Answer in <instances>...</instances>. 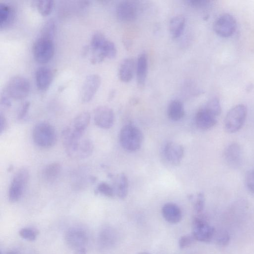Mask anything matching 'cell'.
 I'll return each instance as SVG.
<instances>
[{"label":"cell","instance_id":"6da1fadb","mask_svg":"<svg viewBox=\"0 0 254 254\" xmlns=\"http://www.w3.org/2000/svg\"><path fill=\"white\" fill-rule=\"evenodd\" d=\"M83 135L75 132L70 126L63 130L62 135L63 144L67 154L70 157L83 159L92 154L94 144Z\"/></svg>","mask_w":254,"mask_h":254},{"label":"cell","instance_id":"7a4b0ae2","mask_svg":"<svg viewBox=\"0 0 254 254\" xmlns=\"http://www.w3.org/2000/svg\"><path fill=\"white\" fill-rule=\"evenodd\" d=\"M32 136L35 144L43 148L53 147L57 140L55 128L46 122H41L36 124L33 129Z\"/></svg>","mask_w":254,"mask_h":254},{"label":"cell","instance_id":"3957f363","mask_svg":"<svg viewBox=\"0 0 254 254\" xmlns=\"http://www.w3.org/2000/svg\"><path fill=\"white\" fill-rule=\"evenodd\" d=\"M120 142L122 147L130 151L139 149L143 142V134L137 127L128 125L122 128L120 133Z\"/></svg>","mask_w":254,"mask_h":254},{"label":"cell","instance_id":"277c9868","mask_svg":"<svg viewBox=\"0 0 254 254\" xmlns=\"http://www.w3.org/2000/svg\"><path fill=\"white\" fill-rule=\"evenodd\" d=\"M29 179L30 174L27 168H21L17 172L12 180L9 189L8 198L10 202L16 203L21 199Z\"/></svg>","mask_w":254,"mask_h":254},{"label":"cell","instance_id":"5b68a950","mask_svg":"<svg viewBox=\"0 0 254 254\" xmlns=\"http://www.w3.org/2000/svg\"><path fill=\"white\" fill-rule=\"evenodd\" d=\"M247 114V108L244 105H237L232 108L228 112L224 120L226 131L229 133L239 131L245 123Z\"/></svg>","mask_w":254,"mask_h":254},{"label":"cell","instance_id":"8992f818","mask_svg":"<svg viewBox=\"0 0 254 254\" xmlns=\"http://www.w3.org/2000/svg\"><path fill=\"white\" fill-rule=\"evenodd\" d=\"M33 55L38 63L48 62L53 57L55 52V45L52 39L40 36L34 42L33 46Z\"/></svg>","mask_w":254,"mask_h":254},{"label":"cell","instance_id":"52a82bcc","mask_svg":"<svg viewBox=\"0 0 254 254\" xmlns=\"http://www.w3.org/2000/svg\"><path fill=\"white\" fill-rule=\"evenodd\" d=\"M5 88L12 99L20 100L26 98L29 95L31 84L26 77L15 75L10 79Z\"/></svg>","mask_w":254,"mask_h":254},{"label":"cell","instance_id":"ba28073f","mask_svg":"<svg viewBox=\"0 0 254 254\" xmlns=\"http://www.w3.org/2000/svg\"><path fill=\"white\" fill-rule=\"evenodd\" d=\"M236 29L237 22L235 18L227 13L220 15L214 24L215 32L222 38H228L233 36Z\"/></svg>","mask_w":254,"mask_h":254},{"label":"cell","instance_id":"9c48e42d","mask_svg":"<svg viewBox=\"0 0 254 254\" xmlns=\"http://www.w3.org/2000/svg\"><path fill=\"white\" fill-rule=\"evenodd\" d=\"M215 228L207 222L201 216L195 218L193 221L192 236L195 239L202 242H210L215 234Z\"/></svg>","mask_w":254,"mask_h":254},{"label":"cell","instance_id":"30bf717a","mask_svg":"<svg viewBox=\"0 0 254 254\" xmlns=\"http://www.w3.org/2000/svg\"><path fill=\"white\" fill-rule=\"evenodd\" d=\"M102 83L101 76L97 73L88 75L84 79L80 90V99L83 103L91 102L99 90Z\"/></svg>","mask_w":254,"mask_h":254},{"label":"cell","instance_id":"8fae6325","mask_svg":"<svg viewBox=\"0 0 254 254\" xmlns=\"http://www.w3.org/2000/svg\"><path fill=\"white\" fill-rule=\"evenodd\" d=\"M95 124L100 128L109 129L114 124L115 115L113 110L109 107L101 106L95 109L94 112Z\"/></svg>","mask_w":254,"mask_h":254},{"label":"cell","instance_id":"7c38bea8","mask_svg":"<svg viewBox=\"0 0 254 254\" xmlns=\"http://www.w3.org/2000/svg\"><path fill=\"white\" fill-rule=\"evenodd\" d=\"M138 14V8L135 3L130 1L121 2L116 8L118 19L124 23H130L135 20Z\"/></svg>","mask_w":254,"mask_h":254},{"label":"cell","instance_id":"4fadbf2b","mask_svg":"<svg viewBox=\"0 0 254 254\" xmlns=\"http://www.w3.org/2000/svg\"><path fill=\"white\" fill-rule=\"evenodd\" d=\"M65 240L70 248L76 250L86 245L88 237L86 232L83 230L78 228H71L66 233Z\"/></svg>","mask_w":254,"mask_h":254},{"label":"cell","instance_id":"5bb4252c","mask_svg":"<svg viewBox=\"0 0 254 254\" xmlns=\"http://www.w3.org/2000/svg\"><path fill=\"white\" fill-rule=\"evenodd\" d=\"M166 159L172 164L178 165L181 164L184 154L183 147L178 143H167L164 149Z\"/></svg>","mask_w":254,"mask_h":254},{"label":"cell","instance_id":"9a60e30c","mask_svg":"<svg viewBox=\"0 0 254 254\" xmlns=\"http://www.w3.org/2000/svg\"><path fill=\"white\" fill-rule=\"evenodd\" d=\"M54 77L52 70L47 66H40L36 72V86L40 91H46L50 87Z\"/></svg>","mask_w":254,"mask_h":254},{"label":"cell","instance_id":"2e32d148","mask_svg":"<svg viewBox=\"0 0 254 254\" xmlns=\"http://www.w3.org/2000/svg\"><path fill=\"white\" fill-rule=\"evenodd\" d=\"M224 158L227 163L233 167H239L242 160V151L240 145L236 143L229 145L224 151Z\"/></svg>","mask_w":254,"mask_h":254},{"label":"cell","instance_id":"e0dca14e","mask_svg":"<svg viewBox=\"0 0 254 254\" xmlns=\"http://www.w3.org/2000/svg\"><path fill=\"white\" fill-rule=\"evenodd\" d=\"M195 122L199 129L206 130L213 128L217 123V119L216 116L203 108L196 113Z\"/></svg>","mask_w":254,"mask_h":254},{"label":"cell","instance_id":"ac0fdd59","mask_svg":"<svg viewBox=\"0 0 254 254\" xmlns=\"http://www.w3.org/2000/svg\"><path fill=\"white\" fill-rule=\"evenodd\" d=\"M162 214L164 218L169 223L172 224L179 223L182 218L180 208L172 203H167L163 206Z\"/></svg>","mask_w":254,"mask_h":254},{"label":"cell","instance_id":"d6986e66","mask_svg":"<svg viewBox=\"0 0 254 254\" xmlns=\"http://www.w3.org/2000/svg\"><path fill=\"white\" fill-rule=\"evenodd\" d=\"M148 60L146 54L142 53L138 57L137 66L136 73L138 86L140 88L144 87L147 74Z\"/></svg>","mask_w":254,"mask_h":254},{"label":"cell","instance_id":"ffe728a7","mask_svg":"<svg viewBox=\"0 0 254 254\" xmlns=\"http://www.w3.org/2000/svg\"><path fill=\"white\" fill-rule=\"evenodd\" d=\"M135 67V62L132 58H126L121 62L119 68L118 75L122 82H128L132 80Z\"/></svg>","mask_w":254,"mask_h":254},{"label":"cell","instance_id":"44dd1931","mask_svg":"<svg viewBox=\"0 0 254 254\" xmlns=\"http://www.w3.org/2000/svg\"><path fill=\"white\" fill-rule=\"evenodd\" d=\"M91 119L89 112H81L75 116L70 127L75 132L84 134L90 123Z\"/></svg>","mask_w":254,"mask_h":254},{"label":"cell","instance_id":"7402d4cb","mask_svg":"<svg viewBox=\"0 0 254 254\" xmlns=\"http://www.w3.org/2000/svg\"><path fill=\"white\" fill-rule=\"evenodd\" d=\"M15 16V10L8 4H0V28H7L13 23Z\"/></svg>","mask_w":254,"mask_h":254},{"label":"cell","instance_id":"603a6c76","mask_svg":"<svg viewBox=\"0 0 254 254\" xmlns=\"http://www.w3.org/2000/svg\"><path fill=\"white\" fill-rule=\"evenodd\" d=\"M168 116L175 121L181 120L185 115L183 104L179 100H175L169 104L167 109Z\"/></svg>","mask_w":254,"mask_h":254},{"label":"cell","instance_id":"cb8c5ba5","mask_svg":"<svg viewBox=\"0 0 254 254\" xmlns=\"http://www.w3.org/2000/svg\"><path fill=\"white\" fill-rule=\"evenodd\" d=\"M185 24V18L181 15L176 16L171 19L169 23V31L174 38H178L182 35Z\"/></svg>","mask_w":254,"mask_h":254},{"label":"cell","instance_id":"d4e9b609","mask_svg":"<svg viewBox=\"0 0 254 254\" xmlns=\"http://www.w3.org/2000/svg\"><path fill=\"white\" fill-rule=\"evenodd\" d=\"M62 171V166L59 162H53L47 165L43 169L42 177L48 182L55 181Z\"/></svg>","mask_w":254,"mask_h":254},{"label":"cell","instance_id":"484cf974","mask_svg":"<svg viewBox=\"0 0 254 254\" xmlns=\"http://www.w3.org/2000/svg\"><path fill=\"white\" fill-rule=\"evenodd\" d=\"M129 183L127 177L121 174L117 179L116 182V194L121 199L126 198L128 193Z\"/></svg>","mask_w":254,"mask_h":254},{"label":"cell","instance_id":"4316f807","mask_svg":"<svg viewBox=\"0 0 254 254\" xmlns=\"http://www.w3.org/2000/svg\"><path fill=\"white\" fill-rule=\"evenodd\" d=\"M108 40L102 33L96 32L92 37L90 47L92 50H100L104 52V47Z\"/></svg>","mask_w":254,"mask_h":254},{"label":"cell","instance_id":"83f0119b","mask_svg":"<svg viewBox=\"0 0 254 254\" xmlns=\"http://www.w3.org/2000/svg\"><path fill=\"white\" fill-rule=\"evenodd\" d=\"M38 12L43 16L49 15L52 11L54 2L51 0H39L36 4Z\"/></svg>","mask_w":254,"mask_h":254},{"label":"cell","instance_id":"f1b7e54d","mask_svg":"<svg viewBox=\"0 0 254 254\" xmlns=\"http://www.w3.org/2000/svg\"><path fill=\"white\" fill-rule=\"evenodd\" d=\"M204 108L216 117L221 112V107L220 102L218 98H215L210 100Z\"/></svg>","mask_w":254,"mask_h":254},{"label":"cell","instance_id":"f546056e","mask_svg":"<svg viewBox=\"0 0 254 254\" xmlns=\"http://www.w3.org/2000/svg\"><path fill=\"white\" fill-rule=\"evenodd\" d=\"M55 29L56 25L54 21L52 19L49 20L44 24L41 30L40 36L53 39L55 35Z\"/></svg>","mask_w":254,"mask_h":254},{"label":"cell","instance_id":"4dcf8cb0","mask_svg":"<svg viewBox=\"0 0 254 254\" xmlns=\"http://www.w3.org/2000/svg\"><path fill=\"white\" fill-rule=\"evenodd\" d=\"M214 237L217 243L222 247L226 246L229 243L230 236L225 230L220 229L215 232Z\"/></svg>","mask_w":254,"mask_h":254},{"label":"cell","instance_id":"1f68e13d","mask_svg":"<svg viewBox=\"0 0 254 254\" xmlns=\"http://www.w3.org/2000/svg\"><path fill=\"white\" fill-rule=\"evenodd\" d=\"M19 235L21 237L27 240L33 241L36 239L38 235V232L34 228H24L20 230Z\"/></svg>","mask_w":254,"mask_h":254},{"label":"cell","instance_id":"d6a6232c","mask_svg":"<svg viewBox=\"0 0 254 254\" xmlns=\"http://www.w3.org/2000/svg\"><path fill=\"white\" fill-rule=\"evenodd\" d=\"M104 52L106 58L109 59L114 58L117 54V49L114 43L108 40L104 47Z\"/></svg>","mask_w":254,"mask_h":254},{"label":"cell","instance_id":"836d02e7","mask_svg":"<svg viewBox=\"0 0 254 254\" xmlns=\"http://www.w3.org/2000/svg\"><path fill=\"white\" fill-rule=\"evenodd\" d=\"M97 191L108 197H113L115 194L113 188L106 182L100 183L97 187Z\"/></svg>","mask_w":254,"mask_h":254},{"label":"cell","instance_id":"e575fe53","mask_svg":"<svg viewBox=\"0 0 254 254\" xmlns=\"http://www.w3.org/2000/svg\"><path fill=\"white\" fill-rule=\"evenodd\" d=\"M205 198L204 195L200 193L198 194L194 204V208L198 214L201 213L204 209Z\"/></svg>","mask_w":254,"mask_h":254},{"label":"cell","instance_id":"d590c367","mask_svg":"<svg viewBox=\"0 0 254 254\" xmlns=\"http://www.w3.org/2000/svg\"><path fill=\"white\" fill-rule=\"evenodd\" d=\"M245 183L248 189L254 193V169L247 173L245 178Z\"/></svg>","mask_w":254,"mask_h":254},{"label":"cell","instance_id":"8d00e7d4","mask_svg":"<svg viewBox=\"0 0 254 254\" xmlns=\"http://www.w3.org/2000/svg\"><path fill=\"white\" fill-rule=\"evenodd\" d=\"M195 240L192 235H185L182 236L179 241V246L181 249H183L190 246Z\"/></svg>","mask_w":254,"mask_h":254},{"label":"cell","instance_id":"74e56055","mask_svg":"<svg viewBox=\"0 0 254 254\" xmlns=\"http://www.w3.org/2000/svg\"><path fill=\"white\" fill-rule=\"evenodd\" d=\"M12 98L9 95L5 88L2 91L1 94V104L4 108L8 109L12 106L11 99Z\"/></svg>","mask_w":254,"mask_h":254},{"label":"cell","instance_id":"f35d334b","mask_svg":"<svg viewBox=\"0 0 254 254\" xmlns=\"http://www.w3.org/2000/svg\"><path fill=\"white\" fill-rule=\"evenodd\" d=\"M30 106L31 103L29 102H26L23 104L18 114V118L20 120H22L27 116Z\"/></svg>","mask_w":254,"mask_h":254},{"label":"cell","instance_id":"ab89813d","mask_svg":"<svg viewBox=\"0 0 254 254\" xmlns=\"http://www.w3.org/2000/svg\"><path fill=\"white\" fill-rule=\"evenodd\" d=\"M187 2L192 6L201 7L207 5L210 1L207 0H189Z\"/></svg>","mask_w":254,"mask_h":254},{"label":"cell","instance_id":"60d3db41","mask_svg":"<svg viewBox=\"0 0 254 254\" xmlns=\"http://www.w3.org/2000/svg\"><path fill=\"white\" fill-rule=\"evenodd\" d=\"M8 123L4 115L1 113L0 114V133L3 134L7 130Z\"/></svg>","mask_w":254,"mask_h":254},{"label":"cell","instance_id":"b9f144b4","mask_svg":"<svg viewBox=\"0 0 254 254\" xmlns=\"http://www.w3.org/2000/svg\"><path fill=\"white\" fill-rule=\"evenodd\" d=\"M74 254H86V250L84 247L75 250Z\"/></svg>","mask_w":254,"mask_h":254},{"label":"cell","instance_id":"7bdbcfd3","mask_svg":"<svg viewBox=\"0 0 254 254\" xmlns=\"http://www.w3.org/2000/svg\"><path fill=\"white\" fill-rule=\"evenodd\" d=\"M6 254H20L18 253L15 251H10L6 253Z\"/></svg>","mask_w":254,"mask_h":254},{"label":"cell","instance_id":"ee69618b","mask_svg":"<svg viewBox=\"0 0 254 254\" xmlns=\"http://www.w3.org/2000/svg\"><path fill=\"white\" fill-rule=\"evenodd\" d=\"M139 254H150V253L146 252H143L139 253Z\"/></svg>","mask_w":254,"mask_h":254}]
</instances>
